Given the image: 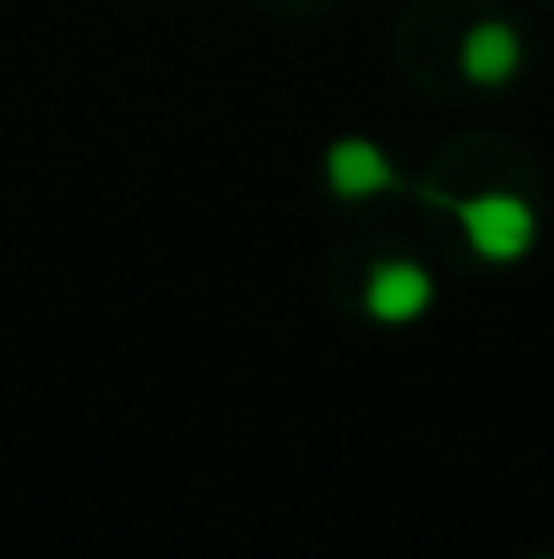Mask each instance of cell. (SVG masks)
<instances>
[{
  "instance_id": "6da1fadb",
  "label": "cell",
  "mask_w": 554,
  "mask_h": 559,
  "mask_svg": "<svg viewBox=\"0 0 554 559\" xmlns=\"http://www.w3.org/2000/svg\"><path fill=\"white\" fill-rule=\"evenodd\" d=\"M457 223L468 234V245L484 261H522L539 239V217L522 195L511 190H479L468 201H457Z\"/></svg>"
},
{
  "instance_id": "7a4b0ae2",
  "label": "cell",
  "mask_w": 554,
  "mask_h": 559,
  "mask_svg": "<svg viewBox=\"0 0 554 559\" xmlns=\"http://www.w3.org/2000/svg\"><path fill=\"white\" fill-rule=\"evenodd\" d=\"M435 299V277L419 261H375L365 277V310L386 326H402L413 316H424Z\"/></svg>"
},
{
  "instance_id": "3957f363",
  "label": "cell",
  "mask_w": 554,
  "mask_h": 559,
  "mask_svg": "<svg viewBox=\"0 0 554 559\" xmlns=\"http://www.w3.org/2000/svg\"><path fill=\"white\" fill-rule=\"evenodd\" d=\"M457 66H462V76L468 82H479V87H506L517 71H522V33L511 27V22H479V27H468V38H462V49H457Z\"/></svg>"
},
{
  "instance_id": "277c9868",
  "label": "cell",
  "mask_w": 554,
  "mask_h": 559,
  "mask_svg": "<svg viewBox=\"0 0 554 559\" xmlns=\"http://www.w3.org/2000/svg\"><path fill=\"white\" fill-rule=\"evenodd\" d=\"M327 186L343 201H365V195L397 186V169H391L386 147H375L369 136H343L327 147Z\"/></svg>"
}]
</instances>
